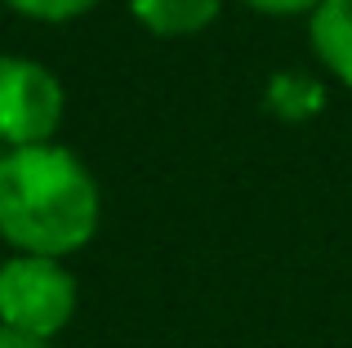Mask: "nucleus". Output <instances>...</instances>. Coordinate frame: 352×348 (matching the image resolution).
Wrapping results in <instances>:
<instances>
[{
  "instance_id": "nucleus-1",
  "label": "nucleus",
  "mask_w": 352,
  "mask_h": 348,
  "mask_svg": "<svg viewBox=\"0 0 352 348\" xmlns=\"http://www.w3.org/2000/svg\"><path fill=\"white\" fill-rule=\"evenodd\" d=\"M98 219V179L72 148L36 143L0 157V241L14 254L72 259L94 241Z\"/></svg>"
},
{
  "instance_id": "nucleus-9",
  "label": "nucleus",
  "mask_w": 352,
  "mask_h": 348,
  "mask_svg": "<svg viewBox=\"0 0 352 348\" xmlns=\"http://www.w3.org/2000/svg\"><path fill=\"white\" fill-rule=\"evenodd\" d=\"M0 157H5V148H0Z\"/></svg>"
},
{
  "instance_id": "nucleus-8",
  "label": "nucleus",
  "mask_w": 352,
  "mask_h": 348,
  "mask_svg": "<svg viewBox=\"0 0 352 348\" xmlns=\"http://www.w3.org/2000/svg\"><path fill=\"white\" fill-rule=\"evenodd\" d=\"M0 348H54L50 340H36V335H23L14 326H0Z\"/></svg>"
},
{
  "instance_id": "nucleus-4",
  "label": "nucleus",
  "mask_w": 352,
  "mask_h": 348,
  "mask_svg": "<svg viewBox=\"0 0 352 348\" xmlns=\"http://www.w3.org/2000/svg\"><path fill=\"white\" fill-rule=\"evenodd\" d=\"M308 45L317 63L352 89V0H321L308 14Z\"/></svg>"
},
{
  "instance_id": "nucleus-2",
  "label": "nucleus",
  "mask_w": 352,
  "mask_h": 348,
  "mask_svg": "<svg viewBox=\"0 0 352 348\" xmlns=\"http://www.w3.org/2000/svg\"><path fill=\"white\" fill-rule=\"evenodd\" d=\"M80 304L76 277L50 254H9L0 259V326L36 340H54L72 326Z\"/></svg>"
},
{
  "instance_id": "nucleus-6",
  "label": "nucleus",
  "mask_w": 352,
  "mask_h": 348,
  "mask_svg": "<svg viewBox=\"0 0 352 348\" xmlns=\"http://www.w3.org/2000/svg\"><path fill=\"white\" fill-rule=\"evenodd\" d=\"M0 5L18 9L23 18H36V23H72V18L89 14L98 0H0Z\"/></svg>"
},
{
  "instance_id": "nucleus-3",
  "label": "nucleus",
  "mask_w": 352,
  "mask_h": 348,
  "mask_svg": "<svg viewBox=\"0 0 352 348\" xmlns=\"http://www.w3.org/2000/svg\"><path fill=\"white\" fill-rule=\"evenodd\" d=\"M67 116L63 80L45 63L5 54L0 58V148H36L54 143Z\"/></svg>"
},
{
  "instance_id": "nucleus-5",
  "label": "nucleus",
  "mask_w": 352,
  "mask_h": 348,
  "mask_svg": "<svg viewBox=\"0 0 352 348\" xmlns=\"http://www.w3.org/2000/svg\"><path fill=\"white\" fill-rule=\"evenodd\" d=\"M129 14L143 23V32L161 41L197 36L223 14V0H129Z\"/></svg>"
},
{
  "instance_id": "nucleus-7",
  "label": "nucleus",
  "mask_w": 352,
  "mask_h": 348,
  "mask_svg": "<svg viewBox=\"0 0 352 348\" xmlns=\"http://www.w3.org/2000/svg\"><path fill=\"white\" fill-rule=\"evenodd\" d=\"M250 9L258 14H272V18H290V14H312L321 0H245Z\"/></svg>"
}]
</instances>
